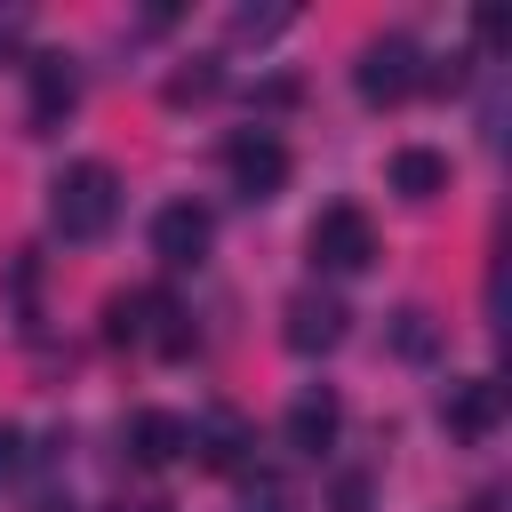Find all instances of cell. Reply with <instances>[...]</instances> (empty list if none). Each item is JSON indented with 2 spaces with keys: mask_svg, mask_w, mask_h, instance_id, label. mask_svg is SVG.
<instances>
[{
  "mask_svg": "<svg viewBox=\"0 0 512 512\" xmlns=\"http://www.w3.org/2000/svg\"><path fill=\"white\" fill-rule=\"evenodd\" d=\"M224 176H232V192L256 208V200H272V192L288 184V144H280L272 128H240V136L224 144Z\"/></svg>",
  "mask_w": 512,
  "mask_h": 512,
  "instance_id": "cell-5",
  "label": "cell"
},
{
  "mask_svg": "<svg viewBox=\"0 0 512 512\" xmlns=\"http://www.w3.org/2000/svg\"><path fill=\"white\" fill-rule=\"evenodd\" d=\"M352 88H360V104H408L424 88V48L408 32H376L352 64Z\"/></svg>",
  "mask_w": 512,
  "mask_h": 512,
  "instance_id": "cell-3",
  "label": "cell"
},
{
  "mask_svg": "<svg viewBox=\"0 0 512 512\" xmlns=\"http://www.w3.org/2000/svg\"><path fill=\"white\" fill-rule=\"evenodd\" d=\"M16 464H24V432H16L8 416H0V488L16 480Z\"/></svg>",
  "mask_w": 512,
  "mask_h": 512,
  "instance_id": "cell-19",
  "label": "cell"
},
{
  "mask_svg": "<svg viewBox=\"0 0 512 512\" xmlns=\"http://www.w3.org/2000/svg\"><path fill=\"white\" fill-rule=\"evenodd\" d=\"M368 504H376V480H368V472H336L328 512H368Z\"/></svg>",
  "mask_w": 512,
  "mask_h": 512,
  "instance_id": "cell-18",
  "label": "cell"
},
{
  "mask_svg": "<svg viewBox=\"0 0 512 512\" xmlns=\"http://www.w3.org/2000/svg\"><path fill=\"white\" fill-rule=\"evenodd\" d=\"M392 192H400V200H440V192H448V152L400 144V152H392Z\"/></svg>",
  "mask_w": 512,
  "mask_h": 512,
  "instance_id": "cell-13",
  "label": "cell"
},
{
  "mask_svg": "<svg viewBox=\"0 0 512 512\" xmlns=\"http://www.w3.org/2000/svg\"><path fill=\"white\" fill-rule=\"evenodd\" d=\"M240 512H296V488L280 472H248L240 480Z\"/></svg>",
  "mask_w": 512,
  "mask_h": 512,
  "instance_id": "cell-15",
  "label": "cell"
},
{
  "mask_svg": "<svg viewBox=\"0 0 512 512\" xmlns=\"http://www.w3.org/2000/svg\"><path fill=\"white\" fill-rule=\"evenodd\" d=\"M336 432H344V400H336L328 384H304V392L288 400V416H280V440H288L296 456H328Z\"/></svg>",
  "mask_w": 512,
  "mask_h": 512,
  "instance_id": "cell-9",
  "label": "cell"
},
{
  "mask_svg": "<svg viewBox=\"0 0 512 512\" xmlns=\"http://www.w3.org/2000/svg\"><path fill=\"white\" fill-rule=\"evenodd\" d=\"M40 512H72V504H40Z\"/></svg>",
  "mask_w": 512,
  "mask_h": 512,
  "instance_id": "cell-22",
  "label": "cell"
},
{
  "mask_svg": "<svg viewBox=\"0 0 512 512\" xmlns=\"http://www.w3.org/2000/svg\"><path fill=\"white\" fill-rule=\"evenodd\" d=\"M216 80H224V72H216V56H192V72H176V80H168V104H200V96H216Z\"/></svg>",
  "mask_w": 512,
  "mask_h": 512,
  "instance_id": "cell-16",
  "label": "cell"
},
{
  "mask_svg": "<svg viewBox=\"0 0 512 512\" xmlns=\"http://www.w3.org/2000/svg\"><path fill=\"white\" fill-rule=\"evenodd\" d=\"M440 424H448L456 440H488V432L504 424V384H496V376H456V384L440 392Z\"/></svg>",
  "mask_w": 512,
  "mask_h": 512,
  "instance_id": "cell-10",
  "label": "cell"
},
{
  "mask_svg": "<svg viewBox=\"0 0 512 512\" xmlns=\"http://www.w3.org/2000/svg\"><path fill=\"white\" fill-rule=\"evenodd\" d=\"M208 240H216V216H208L200 200H168V208L152 216V256H160L168 272H192V264L208 256Z\"/></svg>",
  "mask_w": 512,
  "mask_h": 512,
  "instance_id": "cell-8",
  "label": "cell"
},
{
  "mask_svg": "<svg viewBox=\"0 0 512 512\" xmlns=\"http://www.w3.org/2000/svg\"><path fill=\"white\" fill-rule=\"evenodd\" d=\"M288 32V8H232V40H272Z\"/></svg>",
  "mask_w": 512,
  "mask_h": 512,
  "instance_id": "cell-17",
  "label": "cell"
},
{
  "mask_svg": "<svg viewBox=\"0 0 512 512\" xmlns=\"http://www.w3.org/2000/svg\"><path fill=\"white\" fill-rule=\"evenodd\" d=\"M120 440H128V456H136L144 472H160V464L184 456V416H168V408H136V416L120 424Z\"/></svg>",
  "mask_w": 512,
  "mask_h": 512,
  "instance_id": "cell-12",
  "label": "cell"
},
{
  "mask_svg": "<svg viewBox=\"0 0 512 512\" xmlns=\"http://www.w3.org/2000/svg\"><path fill=\"white\" fill-rule=\"evenodd\" d=\"M24 32V16H0V56H8V40Z\"/></svg>",
  "mask_w": 512,
  "mask_h": 512,
  "instance_id": "cell-20",
  "label": "cell"
},
{
  "mask_svg": "<svg viewBox=\"0 0 512 512\" xmlns=\"http://www.w3.org/2000/svg\"><path fill=\"white\" fill-rule=\"evenodd\" d=\"M344 296H328V288H296L288 296V312H280V344L296 352V360H320V352H336L344 344Z\"/></svg>",
  "mask_w": 512,
  "mask_h": 512,
  "instance_id": "cell-6",
  "label": "cell"
},
{
  "mask_svg": "<svg viewBox=\"0 0 512 512\" xmlns=\"http://www.w3.org/2000/svg\"><path fill=\"white\" fill-rule=\"evenodd\" d=\"M304 248H312V272H368L376 264V224H368V208L336 200V208L312 216Z\"/></svg>",
  "mask_w": 512,
  "mask_h": 512,
  "instance_id": "cell-4",
  "label": "cell"
},
{
  "mask_svg": "<svg viewBox=\"0 0 512 512\" xmlns=\"http://www.w3.org/2000/svg\"><path fill=\"white\" fill-rule=\"evenodd\" d=\"M24 80H32V104H24V120H32V136H48V128H64V120H72V104H80V72H72V56H56V48H40V56L24 64Z\"/></svg>",
  "mask_w": 512,
  "mask_h": 512,
  "instance_id": "cell-7",
  "label": "cell"
},
{
  "mask_svg": "<svg viewBox=\"0 0 512 512\" xmlns=\"http://www.w3.org/2000/svg\"><path fill=\"white\" fill-rule=\"evenodd\" d=\"M392 344H400V360H432V344H440L432 312H424V304H400V312H392Z\"/></svg>",
  "mask_w": 512,
  "mask_h": 512,
  "instance_id": "cell-14",
  "label": "cell"
},
{
  "mask_svg": "<svg viewBox=\"0 0 512 512\" xmlns=\"http://www.w3.org/2000/svg\"><path fill=\"white\" fill-rule=\"evenodd\" d=\"M48 224H56V240L96 248L120 224V176H112V160H64L48 176Z\"/></svg>",
  "mask_w": 512,
  "mask_h": 512,
  "instance_id": "cell-1",
  "label": "cell"
},
{
  "mask_svg": "<svg viewBox=\"0 0 512 512\" xmlns=\"http://www.w3.org/2000/svg\"><path fill=\"white\" fill-rule=\"evenodd\" d=\"M104 336L112 344H136V352H160V360H184L192 352V320L168 288H120L104 304Z\"/></svg>",
  "mask_w": 512,
  "mask_h": 512,
  "instance_id": "cell-2",
  "label": "cell"
},
{
  "mask_svg": "<svg viewBox=\"0 0 512 512\" xmlns=\"http://www.w3.org/2000/svg\"><path fill=\"white\" fill-rule=\"evenodd\" d=\"M112 512H168V504H152V496H144V504H112Z\"/></svg>",
  "mask_w": 512,
  "mask_h": 512,
  "instance_id": "cell-21",
  "label": "cell"
},
{
  "mask_svg": "<svg viewBox=\"0 0 512 512\" xmlns=\"http://www.w3.org/2000/svg\"><path fill=\"white\" fill-rule=\"evenodd\" d=\"M184 448H192L208 472H240V464H248V424H240L232 408H208L200 424H184Z\"/></svg>",
  "mask_w": 512,
  "mask_h": 512,
  "instance_id": "cell-11",
  "label": "cell"
}]
</instances>
